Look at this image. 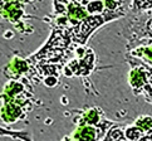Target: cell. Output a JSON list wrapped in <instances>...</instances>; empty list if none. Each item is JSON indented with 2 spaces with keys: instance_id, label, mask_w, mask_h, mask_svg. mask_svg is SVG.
I'll return each mask as SVG.
<instances>
[{
  "instance_id": "cell-4",
  "label": "cell",
  "mask_w": 152,
  "mask_h": 141,
  "mask_svg": "<svg viewBox=\"0 0 152 141\" xmlns=\"http://www.w3.org/2000/svg\"><path fill=\"white\" fill-rule=\"evenodd\" d=\"M77 126H83V125H88V126H94L101 131L103 135V137L106 136V134L108 132V130L112 125H115L111 122L110 120H107L104 113H103L101 107H91L87 108L84 111H80L78 117H74L73 120Z\"/></svg>"
},
{
  "instance_id": "cell-16",
  "label": "cell",
  "mask_w": 152,
  "mask_h": 141,
  "mask_svg": "<svg viewBox=\"0 0 152 141\" xmlns=\"http://www.w3.org/2000/svg\"><path fill=\"white\" fill-rule=\"evenodd\" d=\"M131 5H133V9L141 10V12L152 9V1H131Z\"/></svg>"
},
{
  "instance_id": "cell-17",
  "label": "cell",
  "mask_w": 152,
  "mask_h": 141,
  "mask_svg": "<svg viewBox=\"0 0 152 141\" xmlns=\"http://www.w3.org/2000/svg\"><path fill=\"white\" fill-rule=\"evenodd\" d=\"M43 82H44V84L47 86V87H56L59 81H58L57 76H49V77L43 79Z\"/></svg>"
},
{
  "instance_id": "cell-11",
  "label": "cell",
  "mask_w": 152,
  "mask_h": 141,
  "mask_svg": "<svg viewBox=\"0 0 152 141\" xmlns=\"http://www.w3.org/2000/svg\"><path fill=\"white\" fill-rule=\"evenodd\" d=\"M83 5H86V9L89 15H98L106 12L104 1L102 0H92V1H82Z\"/></svg>"
},
{
  "instance_id": "cell-3",
  "label": "cell",
  "mask_w": 152,
  "mask_h": 141,
  "mask_svg": "<svg viewBox=\"0 0 152 141\" xmlns=\"http://www.w3.org/2000/svg\"><path fill=\"white\" fill-rule=\"evenodd\" d=\"M77 57L69 61L63 68V74L66 77H88L93 72L96 66V54L92 48L80 46L75 49Z\"/></svg>"
},
{
  "instance_id": "cell-5",
  "label": "cell",
  "mask_w": 152,
  "mask_h": 141,
  "mask_svg": "<svg viewBox=\"0 0 152 141\" xmlns=\"http://www.w3.org/2000/svg\"><path fill=\"white\" fill-rule=\"evenodd\" d=\"M30 72V63L28 59L21 57H13L4 67V74L9 81H24Z\"/></svg>"
},
{
  "instance_id": "cell-8",
  "label": "cell",
  "mask_w": 152,
  "mask_h": 141,
  "mask_svg": "<svg viewBox=\"0 0 152 141\" xmlns=\"http://www.w3.org/2000/svg\"><path fill=\"white\" fill-rule=\"evenodd\" d=\"M89 17L87 9L83 8L82 1H67V18L72 28L80 24L84 19Z\"/></svg>"
},
{
  "instance_id": "cell-6",
  "label": "cell",
  "mask_w": 152,
  "mask_h": 141,
  "mask_svg": "<svg viewBox=\"0 0 152 141\" xmlns=\"http://www.w3.org/2000/svg\"><path fill=\"white\" fill-rule=\"evenodd\" d=\"M24 5L23 1H1L0 7H1V17L13 23L17 28L21 26L23 23V18L26 17L24 12Z\"/></svg>"
},
{
  "instance_id": "cell-10",
  "label": "cell",
  "mask_w": 152,
  "mask_h": 141,
  "mask_svg": "<svg viewBox=\"0 0 152 141\" xmlns=\"http://www.w3.org/2000/svg\"><path fill=\"white\" fill-rule=\"evenodd\" d=\"M70 137L74 141H99L103 135L97 127L83 125V126H77V129L70 135Z\"/></svg>"
},
{
  "instance_id": "cell-7",
  "label": "cell",
  "mask_w": 152,
  "mask_h": 141,
  "mask_svg": "<svg viewBox=\"0 0 152 141\" xmlns=\"http://www.w3.org/2000/svg\"><path fill=\"white\" fill-rule=\"evenodd\" d=\"M30 111V107L21 106L15 102H1V120L4 123H15L17 121L24 120L26 113Z\"/></svg>"
},
{
  "instance_id": "cell-13",
  "label": "cell",
  "mask_w": 152,
  "mask_h": 141,
  "mask_svg": "<svg viewBox=\"0 0 152 141\" xmlns=\"http://www.w3.org/2000/svg\"><path fill=\"white\" fill-rule=\"evenodd\" d=\"M0 134H1V136H10L20 141H33V139H31L30 134L28 131H14V130H7L1 127Z\"/></svg>"
},
{
  "instance_id": "cell-15",
  "label": "cell",
  "mask_w": 152,
  "mask_h": 141,
  "mask_svg": "<svg viewBox=\"0 0 152 141\" xmlns=\"http://www.w3.org/2000/svg\"><path fill=\"white\" fill-rule=\"evenodd\" d=\"M133 123L137 127H140L143 132H148L152 130V117L148 115H142L138 116L136 120L133 121Z\"/></svg>"
},
{
  "instance_id": "cell-9",
  "label": "cell",
  "mask_w": 152,
  "mask_h": 141,
  "mask_svg": "<svg viewBox=\"0 0 152 141\" xmlns=\"http://www.w3.org/2000/svg\"><path fill=\"white\" fill-rule=\"evenodd\" d=\"M129 56L152 67V39L146 38L143 42H140L133 49H129Z\"/></svg>"
},
{
  "instance_id": "cell-12",
  "label": "cell",
  "mask_w": 152,
  "mask_h": 141,
  "mask_svg": "<svg viewBox=\"0 0 152 141\" xmlns=\"http://www.w3.org/2000/svg\"><path fill=\"white\" fill-rule=\"evenodd\" d=\"M124 129L122 126H115L108 130L106 136L103 137V141H127L124 136Z\"/></svg>"
},
{
  "instance_id": "cell-1",
  "label": "cell",
  "mask_w": 152,
  "mask_h": 141,
  "mask_svg": "<svg viewBox=\"0 0 152 141\" xmlns=\"http://www.w3.org/2000/svg\"><path fill=\"white\" fill-rule=\"evenodd\" d=\"M131 66L128 73V84L136 96H143L146 101H152V67L141 62L140 59L126 56Z\"/></svg>"
},
{
  "instance_id": "cell-14",
  "label": "cell",
  "mask_w": 152,
  "mask_h": 141,
  "mask_svg": "<svg viewBox=\"0 0 152 141\" xmlns=\"http://www.w3.org/2000/svg\"><path fill=\"white\" fill-rule=\"evenodd\" d=\"M146 132H143L140 127H137L134 123L129 125L124 129V136H126L127 141H138L141 137L143 136Z\"/></svg>"
},
{
  "instance_id": "cell-18",
  "label": "cell",
  "mask_w": 152,
  "mask_h": 141,
  "mask_svg": "<svg viewBox=\"0 0 152 141\" xmlns=\"http://www.w3.org/2000/svg\"><path fill=\"white\" fill-rule=\"evenodd\" d=\"M138 141H152V130L148 131V132H146Z\"/></svg>"
},
{
  "instance_id": "cell-2",
  "label": "cell",
  "mask_w": 152,
  "mask_h": 141,
  "mask_svg": "<svg viewBox=\"0 0 152 141\" xmlns=\"http://www.w3.org/2000/svg\"><path fill=\"white\" fill-rule=\"evenodd\" d=\"M126 15L124 12H106L98 14V15H89L87 19H84L82 23L77 26L70 29L72 33V39L79 46H84L88 38L99 28L110 21H113L116 19H119Z\"/></svg>"
},
{
  "instance_id": "cell-19",
  "label": "cell",
  "mask_w": 152,
  "mask_h": 141,
  "mask_svg": "<svg viewBox=\"0 0 152 141\" xmlns=\"http://www.w3.org/2000/svg\"><path fill=\"white\" fill-rule=\"evenodd\" d=\"M61 141H74V140H73L72 137H70V136H64V137H63Z\"/></svg>"
}]
</instances>
